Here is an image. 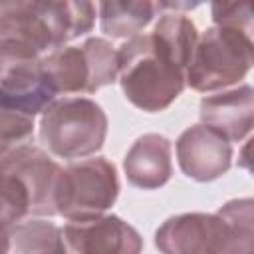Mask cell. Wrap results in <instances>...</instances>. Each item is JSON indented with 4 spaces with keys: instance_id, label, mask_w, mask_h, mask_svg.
<instances>
[{
    "instance_id": "obj_12",
    "label": "cell",
    "mask_w": 254,
    "mask_h": 254,
    "mask_svg": "<svg viewBox=\"0 0 254 254\" xmlns=\"http://www.w3.org/2000/svg\"><path fill=\"white\" fill-rule=\"evenodd\" d=\"M202 125L218 131L226 141H240L252 131L254 91L248 83L200 99Z\"/></svg>"
},
{
    "instance_id": "obj_1",
    "label": "cell",
    "mask_w": 254,
    "mask_h": 254,
    "mask_svg": "<svg viewBox=\"0 0 254 254\" xmlns=\"http://www.w3.org/2000/svg\"><path fill=\"white\" fill-rule=\"evenodd\" d=\"M198 32L181 12L161 14L151 34H137L117 50V77L127 101L157 113L167 109L187 85V67Z\"/></svg>"
},
{
    "instance_id": "obj_6",
    "label": "cell",
    "mask_w": 254,
    "mask_h": 254,
    "mask_svg": "<svg viewBox=\"0 0 254 254\" xmlns=\"http://www.w3.org/2000/svg\"><path fill=\"white\" fill-rule=\"evenodd\" d=\"M252 34L238 28L212 26L204 30L187 67V83L202 93L238 83L252 67Z\"/></svg>"
},
{
    "instance_id": "obj_15",
    "label": "cell",
    "mask_w": 254,
    "mask_h": 254,
    "mask_svg": "<svg viewBox=\"0 0 254 254\" xmlns=\"http://www.w3.org/2000/svg\"><path fill=\"white\" fill-rule=\"evenodd\" d=\"M8 254H69L62 228L48 220H26L8 230Z\"/></svg>"
},
{
    "instance_id": "obj_14",
    "label": "cell",
    "mask_w": 254,
    "mask_h": 254,
    "mask_svg": "<svg viewBox=\"0 0 254 254\" xmlns=\"http://www.w3.org/2000/svg\"><path fill=\"white\" fill-rule=\"evenodd\" d=\"M97 10H99V26L103 34L111 38H133L155 18L157 12H161V2L111 0L97 4Z\"/></svg>"
},
{
    "instance_id": "obj_7",
    "label": "cell",
    "mask_w": 254,
    "mask_h": 254,
    "mask_svg": "<svg viewBox=\"0 0 254 254\" xmlns=\"http://www.w3.org/2000/svg\"><path fill=\"white\" fill-rule=\"evenodd\" d=\"M54 93H93L117 79V50L103 38L64 46L42 58Z\"/></svg>"
},
{
    "instance_id": "obj_10",
    "label": "cell",
    "mask_w": 254,
    "mask_h": 254,
    "mask_svg": "<svg viewBox=\"0 0 254 254\" xmlns=\"http://www.w3.org/2000/svg\"><path fill=\"white\" fill-rule=\"evenodd\" d=\"M69 254H141V234L115 214L89 220H69L64 228Z\"/></svg>"
},
{
    "instance_id": "obj_4",
    "label": "cell",
    "mask_w": 254,
    "mask_h": 254,
    "mask_svg": "<svg viewBox=\"0 0 254 254\" xmlns=\"http://www.w3.org/2000/svg\"><path fill=\"white\" fill-rule=\"evenodd\" d=\"M62 167L42 149L24 145L0 159V230L32 216H54Z\"/></svg>"
},
{
    "instance_id": "obj_9",
    "label": "cell",
    "mask_w": 254,
    "mask_h": 254,
    "mask_svg": "<svg viewBox=\"0 0 254 254\" xmlns=\"http://www.w3.org/2000/svg\"><path fill=\"white\" fill-rule=\"evenodd\" d=\"M54 99L56 93L46 77L42 56L18 42L0 40V101L38 115Z\"/></svg>"
},
{
    "instance_id": "obj_18",
    "label": "cell",
    "mask_w": 254,
    "mask_h": 254,
    "mask_svg": "<svg viewBox=\"0 0 254 254\" xmlns=\"http://www.w3.org/2000/svg\"><path fill=\"white\" fill-rule=\"evenodd\" d=\"M10 248V236L6 230H0V254H8Z\"/></svg>"
},
{
    "instance_id": "obj_3",
    "label": "cell",
    "mask_w": 254,
    "mask_h": 254,
    "mask_svg": "<svg viewBox=\"0 0 254 254\" xmlns=\"http://www.w3.org/2000/svg\"><path fill=\"white\" fill-rule=\"evenodd\" d=\"M97 6L91 2H0V40L18 42L40 56L64 48L93 28Z\"/></svg>"
},
{
    "instance_id": "obj_5",
    "label": "cell",
    "mask_w": 254,
    "mask_h": 254,
    "mask_svg": "<svg viewBox=\"0 0 254 254\" xmlns=\"http://www.w3.org/2000/svg\"><path fill=\"white\" fill-rule=\"evenodd\" d=\"M107 135L105 111L87 97L54 99L40 121V139L60 159H83L99 151Z\"/></svg>"
},
{
    "instance_id": "obj_2",
    "label": "cell",
    "mask_w": 254,
    "mask_h": 254,
    "mask_svg": "<svg viewBox=\"0 0 254 254\" xmlns=\"http://www.w3.org/2000/svg\"><path fill=\"white\" fill-rule=\"evenodd\" d=\"M161 254H254V202L234 198L214 214L185 212L155 232Z\"/></svg>"
},
{
    "instance_id": "obj_13",
    "label": "cell",
    "mask_w": 254,
    "mask_h": 254,
    "mask_svg": "<svg viewBox=\"0 0 254 254\" xmlns=\"http://www.w3.org/2000/svg\"><path fill=\"white\" fill-rule=\"evenodd\" d=\"M123 171L129 185L153 190L169 183L173 175L171 141L159 133L141 135L123 159Z\"/></svg>"
},
{
    "instance_id": "obj_8",
    "label": "cell",
    "mask_w": 254,
    "mask_h": 254,
    "mask_svg": "<svg viewBox=\"0 0 254 254\" xmlns=\"http://www.w3.org/2000/svg\"><path fill=\"white\" fill-rule=\"evenodd\" d=\"M119 194L117 169L105 157L83 159L62 169L56 185V212L67 220L103 216Z\"/></svg>"
},
{
    "instance_id": "obj_16",
    "label": "cell",
    "mask_w": 254,
    "mask_h": 254,
    "mask_svg": "<svg viewBox=\"0 0 254 254\" xmlns=\"http://www.w3.org/2000/svg\"><path fill=\"white\" fill-rule=\"evenodd\" d=\"M34 137V115L0 101V159L28 145Z\"/></svg>"
},
{
    "instance_id": "obj_17",
    "label": "cell",
    "mask_w": 254,
    "mask_h": 254,
    "mask_svg": "<svg viewBox=\"0 0 254 254\" xmlns=\"http://www.w3.org/2000/svg\"><path fill=\"white\" fill-rule=\"evenodd\" d=\"M214 26L238 28L252 34V8L246 2H214L210 4Z\"/></svg>"
},
{
    "instance_id": "obj_11",
    "label": "cell",
    "mask_w": 254,
    "mask_h": 254,
    "mask_svg": "<svg viewBox=\"0 0 254 254\" xmlns=\"http://www.w3.org/2000/svg\"><path fill=\"white\" fill-rule=\"evenodd\" d=\"M177 159L181 171L198 183L216 181L232 163V147L218 131L198 123L185 129L177 139Z\"/></svg>"
}]
</instances>
